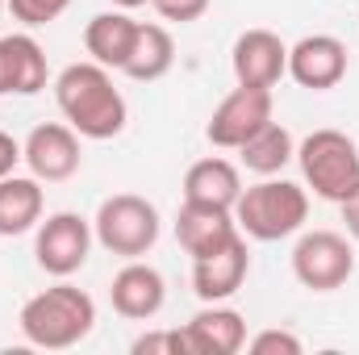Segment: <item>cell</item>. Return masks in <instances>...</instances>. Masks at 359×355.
Masks as SVG:
<instances>
[{
    "mask_svg": "<svg viewBox=\"0 0 359 355\" xmlns=\"http://www.w3.org/2000/svg\"><path fill=\"white\" fill-rule=\"evenodd\" d=\"M134 355H192L188 330H151L142 339H134Z\"/></svg>",
    "mask_w": 359,
    "mask_h": 355,
    "instance_id": "obj_23",
    "label": "cell"
},
{
    "mask_svg": "<svg viewBox=\"0 0 359 355\" xmlns=\"http://www.w3.org/2000/svg\"><path fill=\"white\" fill-rule=\"evenodd\" d=\"M138 25L130 13L113 8V13H96L88 25H84V46H88L92 63L109 67V72H121L130 51H134V38H138Z\"/></svg>",
    "mask_w": 359,
    "mask_h": 355,
    "instance_id": "obj_17",
    "label": "cell"
},
{
    "mask_svg": "<svg viewBox=\"0 0 359 355\" xmlns=\"http://www.w3.org/2000/svg\"><path fill=\"white\" fill-rule=\"evenodd\" d=\"M243 196V176L230 159L222 155H209V159H196L184 176V201H196V205H217V209H234Z\"/></svg>",
    "mask_w": 359,
    "mask_h": 355,
    "instance_id": "obj_18",
    "label": "cell"
},
{
    "mask_svg": "<svg viewBox=\"0 0 359 355\" xmlns=\"http://www.w3.org/2000/svg\"><path fill=\"white\" fill-rule=\"evenodd\" d=\"M0 8H4V0H0Z\"/></svg>",
    "mask_w": 359,
    "mask_h": 355,
    "instance_id": "obj_29",
    "label": "cell"
},
{
    "mask_svg": "<svg viewBox=\"0 0 359 355\" xmlns=\"http://www.w3.org/2000/svg\"><path fill=\"white\" fill-rule=\"evenodd\" d=\"M92 222L80 217V213H50L42 226H38V243H34V255H38V267L46 276H76L80 267L88 264V251H92Z\"/></svg>",
    "mask_w": 359,
    "mask_h": 355,
    "instance_id": "obj_7",
    "label": "cell"
},
{
    "mask_svg": "<svg viewBox=\"0 0 359 355\" xmlns=\"http://www.w3.org/2000/svg\"><path fill=\"white\" fill-rule=\"evenodd\" d=\"M251 355H301V339L292 330H259L255 339H247Z\"/></svg>",
    "mask_w": 359,
    "mask_h": 355,
    "instance_id": "obj_24",
    "label": "cell"
},
{
    "mask_svg": "<svg viewBox=\"0 0 359 355\" xmlns=\"http://www.w3.org/2000/svg\"><path fill=\"white\" fill-rule=\"evenodd\" d=\"M17 163H25V155H21V142H17L13 134H4V130H0V180L13 176V172H17Z\"/></svg>",
    "mask_w": 359,
    "mask_h": 355,
    "instance_id": "obj_26",
    "label": "cell"
},
{
    "mask_svg": "<svg viewBox=\"0 0 359 355\" xmlns=\"http://www.w3.org/2000/svg\"><path fill=\"white\" fill-rule=\"evenodd\" d=\"M268 121H271V88H243L238 84L230 96H222V105L213 109V117L205 126V138L217 151H238Z\"/></svg>",
    "mask_w": 359,
    "mask_h": 355,
    "instance_id": "obj_8",
    "label": "cell"
},
{
    "mask_svg": "<svg viewBox=\"0 0 359 355\" xmlns=\"http://www.w3.org/2000/svg\"><path fill=\"white\" fill-rule=\"evenodd\" d=\"M109 301H113V309H117L121 318H130V322H147V318H155V314L163 309V301H168V284H163L159 267L130 260V264L113 276V284H109Z\"/></svg>",
    "mask_w": 359,
    "mask_h": 355,
    "instance_id": "obj_15",
    "label": "cell"
},
{
    "mask_svg": "<svg viewBox=\"0 0 359 355\" xmlns=\"http://www.w3.org/2000/svg\"><path fill=\"white\" fill-rule=\"evenodd\" d=\"M238 155H243V168L247 172H255V176H280L284 163L297 159V142H292V134L280 121H268L255 138H247L238 147Z\"/></svg>",
    "mask_w": 359,
    "mask_h": 355,
    "instance_id": "obj_21",
    "label": "cell"
},
{
    "mask_svg": "<svg viewBox=\"0 0 359 355\" xmlns=\"http://www.w3.org/2000/svg\"><path fill=\"white\" fill-rule=\"evenodd\" d=\"M243 230L234 222V209H217V205H196V201H184L176 213V243L192 255H213L222 251L226 243H234Z\"/></svg>",
    "mask_w": 359,
    "mask_h": 355,
    "instance_id": "obj_12",
    "label": "cell"
},
{
    "mask_svg": "<svg viewBox=\"0 0 359 355\" xmlns=\"http://www.w3.org/2000/svg\"><path fill=\"white\" fill-rule=\"evenodd\" d=\"M309 217V192L292 180L264 176L259 184L243 188L238 205H234V222L247 239L255 243H280L288 234H297Z\"/></svg>",
    "mask_w": 359,
    "mask_h": 355,
    "instance_id": "obj_3",
    "label": "cell"
},
{
    "mask_svg": "<svg viewBox=\"0 0 359 355\" xmlns=\"http://www.w3.org/2000/svg\"><path fill=\"white\" fill-rule=\"evenodd\" d=\"M55 100H59V113L67 117V126L92 142L117 138L130 117L126 96L117 92L109 67H100V63H67L55 80Z\"/></svg>",
    "mask_w": 359,
    "mask_h": 355,
    "instance_id": "obj_1",
    "label": "cell"
},
{
    "mask_svg": "<svg viewBox=\"0 0 359 355\" xmlns=\"http://www.w3.org/2000/svg\"><path fill=\"white\" fill-rule=\"evenodd\" d=\"M117 8H138V4H151V0H113Z\"/></svg>",
    "mask_w": 359,
    "mask_h": 355,
    "instance_id": "obj_28",
    "label": "cell"
},
{
    "mask_svg": "<svg viewBox=\"0 0 359 355\" xmlns=\"http://www.w3.org/2000/svg\"><path fill=\"white\" fill-rule=\"evenodd\" d=\"M21 335L42 351H72L96 326V301L76 284H55L21 305Z\"/></svg>",
    "mask_w": 359,
    "mask_h": 355,
    "instance_id": "obj_2",
    "label": "cell"
},
{
    "mask_svg": "<svg viewBox=\"0 0 359 355\" xmlns=\"http://www.w3.org/2000/svg\"><path fill=\"white\" fill-rule=\"evenodd\" d=\"M230 67L243 88H276L288 76V46L271 29H247L230 51Z\"/></svg>",
    "mask_w": 359,
    "mask_h": 355,
    "instance_id": "obj_11",
    "label": "cell"
},
{
    "mask_svg": "<svg viewBox=\"0 0 359 355\" xmlns=\"http://www.w3.org/2000/svg\"><path fill=\"white\" fill-rule=\"evenodd\" d=\"M46 196L38 176H4L0 180V239H17L42 222Z\"/></svg>",
    "mask_w": 359,
    "mask_h": 355,
    "instance_id": "obj_19",
    "label": "cell"
},
{
    "mask_svg": "<svg viewBox=\"0 0 359 355\" xmlns=\"http://www.w3.org/2000/svg\"><path fill=\"white\" fill-rule=\"evenodd\" d=\"M4 8L21 25H50L72 8V0H4Z\"/></svg>",
    "mask_w": 359,
    "mask_h": 355,
    "instance_id": "obj_22",
    "label": "cell"
},
{
    "mask_svg": "<svg viewBox=\"0 0 359 355\" xmlns=\"http://www.w3.org/2000/svg\"><path fill=\"white\" fill-rule=\"evenodd\" d=\"M351 272H355V247L347 243V234L309 230V234L297 239V247H292V276L309 293H334V288H343L351 280Z\"/></svg>",
    "mask_w": 359,
    "mask_h": 355,
    "instance_id": "obj_6",
    "label": "cell"
},
{
    "mask_svg": "<svg viewBox=\"0 0 359 355\" xmlns=\"http://www.w3.org/2000/svg\"><path fill=\"white\" fill-rule=\"evenodd\" d=\"M347 63H351V51L334 34H309L297 46H288V76L309 92L339 88L347 76Z\"/></svg>",
    "mask_w": 359,
    "mask_h": 355,
    "instance_id": "obj_10",
    "label": "cell"
},
{
    "mask_svg": "<svg viewBox=\"0 0 359 355\" xmlns=\"http://www.w3.org/2000/svg\"><path fill=\"white\" fill-rule=\"evenodd\" d=\"M21 155H25V168L29 176L46 180V184H63L80 172V134L63 121H46V126H34L29 138L21 142Z\"/></svg>",
    "mask_w": 359,
    "mask_h": 355,
    "instance_id": "obj_9",
    "label": "cell"
},
{
    "mask_svg": "<svg viewBox=\"0 0 359 355\" xmlns=\"http://www.w3.org/2000/svg\"><path fill=\"white\" fill-rule=\"evenodd\" d=\"M151 8L163 17V21H196V17H205V8H209V0H151Z\"/></svg>",
    "mask_w": 359,
    "mask_h": 355,
    "instance_id": "obj_25",
    "label": "cell"
},
{
    "mask_svg": "<svg viewBox=\"0 0 359 355\" xmlns=\"http://www.w3.org/2000/svg\"><path fill=\"white\" fill-rule=\"evenodd\" d=\"M50 80L46 51L29 34L0 38V96H38Z\"/></svg>",
    "mask_w": 359,
    "mask_h": 355,
    "instance_id": "obj_14",
    "label": "cell"
},
{
    "mask_svg": "<svg viewBox=\"0 0 359 355\" xmlns=\"http://www.w3.org/2000/svg\"><path fill=\"white\" fill-rule=\"evenodd\" d=\"M247 272H251L247 234H238V239H234V243H226L222 251L192 260V288H196V297H201L205 305H213V301L234 297V293L243 288Z\"/></svg>",
    "mask_w": 359,
    "mask_h": 355,
    "instance_id": "obj_13",
    "label": "cell"
},
{
    "mask_svg": "<svg viewBox=\"0 0 359 355\" xmlns=\"http://www.w3.org/2000/svg\"><path fill=\"white\" fill-rule=\"evenodd\" d=\"M92 234L109 255L138 260L159 243V209L138 192H117V196L100 201V209L92 217Z\"/></svg>",
    "mask_w": 359,
    "mask_h": 355,
    "instance_id": "obj_5",
    "label": "cell"
},
{
    "mask_svg": "<svg viewBox=\"0 0 359 355\" xmlns=\"http://www.w3.org/2000/svg\"><path fill=\"white\" fill-rule=\"evenodd\" d=\"M172 63H176L172 34L163 25H155V21H142L138 25V38H134V51H130V59L121 67V76H130L138 84H155V80H163L172 72Z\"/></svg>",
    "mask_w": 359,
    "mask_h": 355,
    "instance_id": "obj_20",
    "label": "cell"
},
{
    "mask_svg": "<svg viewBox=\"0 0 359 355\" xmlns=\"http://www.w3.org/2000/svg\"><path fill=\"white\" fill-rule=\"evenodd\" d=\"M301 176L313 188V196L343 205L347 196L359 192V147L343 130H313L297 147Z\"/></svg>",
    "mask_w": 359,
    "mask_h": 355,
    "instance_id": "obj_4",
    "label": "cell"
},
{
    "mask_svg": "<svg viewBox=\"0 0 359 355\" xmlns=\"http://www.w3.org/2000/svg\"><path fill=\"white\" fill-rule=\"evenodd\" d=\"M339 209H343V222H347V234H351V239L359 243V192H355V196H347V201H343Z\"/></svg>",
    "mask_w": 359,
    "mask_h": 355,
    "instance_id": "obj_27",
    "label": "cell"
},
{
    "mask_svg": "<svg viewBox=\"0 0 359 355\" xmlns=\"http://www.w3.org/2000/svg\"><path fill=\"white\" fill-rule=\"evenodd\" d=\"M192 355H238L247 347V318L238 309H226L222 301L205 305L188 326Z\"/></svg>",
    "mask_w": 359,
    "mask_h": 355,
    "instance_id": "obj_16",
    "label": "cell"
}]
</instances>
